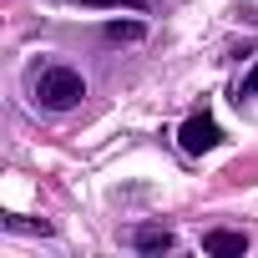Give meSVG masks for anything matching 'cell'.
<instances>
[{"label": "cell", "mask_w": 258, "mask_h": 258, "mask_svg": "<svg viewBox=\"0 0 258 258\" xmlns=\"http://www.w3.org/2000/svg\"><path fill=\"white\" fill-rule=\"evenodd\" d=\"M81 96H86V81H81V71H71V66H46V71L36 76V101H41L46 111H71Z\"/></svg>", "instance_id": "obj_1"}, {"label": "cell", "mask_w": 258, "mask_h": 258, "mask_svg": "<svg viewBox=\"0 0 258 258\" xmlns=\"http://www.w3.org/2000/svg\"><path fill=\"white\" fill-rule=\"evenodd\" d=\"M177 142H182V152H213L218 142H223V132H218V121L213 116H187L182 121V132H177Z\"/></svg>", "instance_id": "obj_2"}, {"label": "cell", "mask_w": 258, "mask_h": 258, "mask_svg": "<svg viewBox=\"0 0 258 258\" xmlns=\"http://www.w3.org/2000/svg\"><path fill=\"white\" fill-rule=\"evenodd\" d=\"M137 36H142L137 21H111V26H106V41H137Z\"/></svg>", "instance_id": "obj_5"}, {"label": "cell", "mask_w": 258, "mask_h": 258, "mask_svg": "<svg viewBox=\"0 0 258 258\" xmlns=\"http://www.w3.org/2000/svg\"><path fill=\"white\" fill-rule=\"evenodd\" d=\"M86 6H142V0H86Z\"/></svg>", "instance_id": "obj_7"}, {"label": "cell", "mask_w": 258, "mask_h": 258, "mask_svg": "<svg viewBox=\"0 0 258 258\" xmlns=\"http://www.w3.org/2000/svg\"><path fill=\"white\" fill-rule=\"evenodd\" d=\"M203 248H208L213 258H243V253H248V238L233 233V228H208V233H203Z\"/></svg>", "instance_id": "obj_3"}, {"label": "cell", "mask_w": 258, "mask_h": 258, "mask_svg": "<svg viewBox=\"0 0 258 258\" xmlns=\"http://www.w3.org/2000/svg\"><path fill=\"white\" fill-rule=\"evenodd\" d=\"M132 243H137L142 253H167V248H172V233H167V228H137Z\"/></svg>", "instance_id": "obj_4"}, {"label": "cell", "mask_w": 258, "mask_h": 258, "mask_svg": "<svg viewBox=\"0 0 258 258\" xmlns=\"http://www.w3.org/2000/svg\"><path fill=\"white\" fill-rule=\"evenodd\" d=\"M243 96H258V66H253V71L243 76Z\"/></svg>", "instance_id": "obj_6"}]
</instances>
